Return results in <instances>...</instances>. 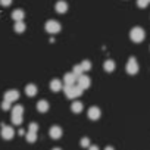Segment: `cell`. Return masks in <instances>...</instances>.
<instances>
[{"instance_id":"obj_1","label":"cell","mask_w":150,"mask_h":150,"mask_svg":"<svg viewBox=\"0 0 150 150\" xmlns=\"http://www.w3.org/2000/svg\"><path fill=\"white\" fill-rule=\"evenodd\" d=\"M63 91H65V96L68 99H77L83 94V90L75 84V86H65L63 87Z\"/></svg>"},{"instance_id":"obj_2","label":"cell","mask_w":150,"mask_h":150,"mask_svg":"<svg viewBox=\"0 0 150 150\" xmlns=\"http://www.w3.org/2000/svg\"><path fill=\"white\" fill-rule=\"evenodd\" d=\"M144 37H146V33H144V30L140 28V27H134V28L129 31V38H131L134 43H141V41L144 40Z\"/></svg>"},{"instance_id":"obj_3","label":"cell","mask_w":150,"mask_h":150,"mask_svg":"<svg viewBox=\"0 0 150 150\" xmlns=\"http://www.w3.org/2000/svg\"><path fill=\"white\" fill-rule=\"evenodd\" d=\"M125 71H127V74H129V75H135V74L138 72V62H137V59H135L134 56H131V57L128 59V62H127V65H125Z\"/></svg>"},{"instance_id":"obj_4","label":"cell","mask_w":150,"mask_h":150,"mask_svg":"<svg viewBox=\"0 0 150 150\" xmlns=\"http://www.w3.org/2000/svg\"><path fill=\"white\" fill-rule=\"evenodd\" d=\"M60 24L57 22V21H53V19H50V21H47L46 22V25H44V30L49 33V34H57L59 31H60Z\"/></svg>"},{"instance_id":"obj_5","label":"cell","mask_w":150,"mask_h":150,"mask_svg":"<svg viewBox=\"0 0 150 150\" xmlns=\"http://www.w3.org/2000/svg\"><path fill=\"white\" fill-rule=\"evenodd\" d=\"M77 86L84 91V90H87L90 86H91V80H90V77H87V75H81V77L77 80Z\"/></svg>"},{"instance_id":"obj_6","label":"cell","mask_w":150,"mask_h":150,"mask_svg":"<svg viewBox=\"0 0 150 150\" xmlns=\"http://www.w3.org/2000/svg\"><path fill=\"white\" fill-rule=\"evenodd\" d=\"M13 135H15V131H13L12 127L2 125V137H3V140H12Z\"/></svg>"},{"instance_id":"obj_7","label":"cell","mask_w":150,"mask_h":150,"mask_svg":"<svg viewBox=\"0 0 150 150\" xmlns=\"http://www.w3.org/2000/svg\"><path fill=\"white\" fill-rule=\"evenodd\" d=\"M18 99H19V91H18V90H8V91L5 93V100L9 102V103L16 102Z\"/></svg>"},{"instance_id":"obj_8","label":"cell","mask_w":150,"mask_h":150,"mask_svg":"<svg viewBox=\"0 0 150 150\" xmlns=\"http://www.w3.org/2000/svg\"><path fill=\"white\" fill-rule=\"evenodd\" d=\"M87 115H88V119H91V121H97V119L100 118V115H102V110H100L97 106H91V108L88 109Z\"/></svg>"},{"instance_id":"obj_9","label":"cell","mask_w":150,"mask_h":150,"mask_svg":"<svg viewBox=\"0 0 150 150\" xmlns=\"http://www.w3.org/2000/svg\"><path fill=\"white\" fill-rule=\"evenodd\" d=\"M50 137L53 138V140H59L60 137H62V134H63V131H62V128L60 127H57V125H53L52 128H50Z\"/></svg>"},{"instance_id":"obj_10","label":"cell","mask_w":150,"mask_h":150,"mask_svg":"<svg viewBox=\"0 0 150 150\" xmlns=\"http://www.w3.org/2000/svg\"><path fill=\"white\" fill-rule=\"evenodd\" d=\"M63 83L65 86H75L77 84V77L71 72V74H65L63 75Z\"/></svg>"},{"instance_id":"obj_11","label":"cell","mask_w":150,"mask_h":150,"mask_svg":"<svg viewBox=\"0 0 150 150\" xmlns=\"http://www.w3.org/2000/svg\"><path fill=\"white\" fill-rule=\"evenodd\" d=\"M62 88H63V86H62V81H60V80L54 78V80L50 81V90H52V91L57 93V91H60Z\"/></svg>"},{"instance_id":"obj_12","label":"cell","mask_w":150,"mask_h":150,"mask_svg":"<svg viewBox=\"0 0 150 150\" xmlns=\"http://www.w3.org/2000/svg\"><path fill=\"white\" fill-rule=\"evenodd\" d=\"M54 9H56L57 13H65L68 11V3L63 2V0H59V2H56V5H54Z\"/></svg>"},{"instance_id":"obj_13","label":"cell","mask_w":150,"mask_h":150,"mask_svg":"<svg viewBox=\"0 0 150 150\" xmlns=\"http://www.w3.org/2000/svg\"><path fill=\"white\" fill-rule=\"evenodd\" d=\"M24 16H25V13H24L22 9H15V11L12 12V19H13L15 22H21V21H24Z\"/></svg>"},{"instance_id":"obj_14","label":"cell","mask_w":150,"mask_h":150,"mask_svg":"<svg viewBox=\"0 0 150 150\" xmlns=\"http://www.w3.org/2000/svg\"><path fill=\"white\" fill-rule=\"evenodd\" d=\"M37 86L35 84H28L27 87H25V93H27V96L28 97H34L35 94H37Z\"/></svg>"},{"instance_id":"obj_15","label":"cell","mask_w":150,"mask_h":150,"mask_svg":"<svg viewBox=\"0 0 150 150\" xmlns=\"http://www.w3.org/2000/svg\"><path fill=\"white\" fill-rule=\"evenodd\" d=\"M37 110L41 112V113L47 112V110H49V102H47V100H40V102L37 103Z\"/></svg>"},{"instance_id":"obj_16","label":"cell","mask_w":150,"mask_h":150,"mask_svg":"<svg viewBox=\"0 0 150 150\" xmlns=\"http://www.w3.org/2000/svg\"><path fill=\"white\" fill-rule=\"evenodd\" d=\"M83 109H84V106H83L81 102H74V103L71 105V110H72L74 113H81Z\"/></svg>"},{"instance_id":"obj_17","label":"cell","mask_w":150,"mask_h":150,"mask_svg":"<svg viewBox=\"0 0 150 150\" xmlns=\"http://www.w3.org/2000/svg\"><path fill=\"white\" fill-rule=\"evenodd\" d=\"M115 68H116V65H115V62L113 60H106L105 63H103V69L106 71V72H113L115 71Z\"/></svg>"},{"instance_id":"obj_18","label":"cell","mask_w":150,"mask_h":150,"mask_svg":"<svg viewBox=\"0 0 150 150\" xmlns=\"http://www.w3.org/2000/svg\"><path fill=\"white\" fill-rule=\"evenodd\" d=\"M25 24H24V21H21V22H15V27H13V30H15V33H18V34H22L24 31H25Z\"/></svg>"},{"instance_id":"obj_19","label":"cell","mask_w":150,"mask_h":150,"mask_svg":"<svg viewBox=\"0 0 150 150\" xmlns=\"http://www.w3.org/2000/svg\"><path fill=\"white\" fill-rule=\"evenodd\" d=\"M12 115H24V106L22 105H15L12 108Z\"/></svg>"},{"instance_id":"obj_20","label":"cell","mask_w":150,"mask_h":150,"mask_svg":"<svg viewBox=\"0 0 150 150\" xmlns=\"http://www.w3.org/2000/svg\"><path fill=\"white\" fill-rule=\"evenodd\" d=\"M25 138H27L28 143H35V141H37V132H31V131H28V132L25 134Z\"/></svg>"},{"instance_id":"obj_21","label":"cell","mask_w":150,"mask_h":150,"mask_svg":"<svg viewBox=\"0 0 150 150\" xmlns=\"http://www.w3.org/2000/svg\"><path fill=\"white\" fill-rule=\"evenodd\" d=\"M83 72H84V71H83L81 65H75V66H74V71H72V74L75 75V77H77V80H78V78L81 77V75H83Z\"/></svg>"},{"instance_id":"obj_22","label":"cell","mask_w":150,"mask_h":150,"mask_svg":"<svg viewBox=\"0 0 150 150\" xmlns=\"http://www.w3.org/2000/svg\"><path fill=\"white\" fill-rule=\"evenodd\" d=\"M22 115H12V124L13 125H21L22 124Z\"/></svg>"},{"instance_id":"obj_23","label":"cell","mask_w":150,"mask_h":150,"mask_svg":"<svg viewBox=\"0 0 150 150\" xmlns=\"http://www.w3.org/2000/svg\"><path fill=\"white\" fill-rule=\"evenodd\" d=\"M80 65H81V68H83V71H86V72L91 69V62H90V60H83V62H81Z\"/></svg>"},{"instance_id":"obj_24","label":"cell","mask_w":150,"mask_h":150,"mask_svg":"<svg viewBox=\"0 0 150 150\" xmlns=\"http://www.w3.org/2000/svg\"><path fill=\"white\" fill-rule=\"evenodd\" d=\"M80 146H81V147H87V149H88V147L91 146V141H90V138H88V137H84V138H81V141H80Z\"/></svg>"},{"instance_id":"obj_25","label":"cell","mask_w":150,"mask_h":150,"mask_svg":"<svg viewBox=\"0 0 150 150\" xmlns=\"http://www.w3.org/2000/svg\"><path fill=\"white\" fill-rule=\"evenodd\" d=\"M147 5H150V0H137L138 8H147Z\"/></svg>"},{"instance_id":"obj_26","label":"cell","mask_w":150,"mask_h":150,"mask_svg":"<svg viewBox=\"0 0 150 150\" xmlns=\"http://www.w3.org/2000/svg\"><path fill=\"white\" fill-rule=\"evenodd\" d=\"M28 128H30V131H31V132H37V131H38V124H35V122H31Z\"/></svg>"},{"instance_id":"obj_27","label":"cell","mask_w":150,"mask_h":150,"mask_svg":"<svg viewBox=\"0 0 150 150\" xmlns=\"http://www.w3.org/2000/svg\"><path fill=\"white\" fill-rule=\"evenodd\" d=\"M2 109H3V110H9V109H11V103L6 102V100H3V102H2Z\"/></svg>"},{"instance_id":"obj_28","label":"cell","mask_w":150,"mask_h":150,"mask_svg":"<svg viewBox=\"0 0 150 150\" xmlns=\"http://www.w3.org/2000/svg\"><path fill=\"white\" fill-rule=\"evenodd\" d=\"M12 3V0H0V5L2 6H9Z\"/></svg>"},{"instance_id":"obj_29","label":"cell","mask_w":150,"mask_h":150,"mask_svg":"<svg viewBox=\"0 0 150 150\" xmlns=\"http://www.w3.org/2000/svg\"><path fill=\"white\" fill-rule=\"evenodd\" d=\"M88 150H99V147H97V146H90Z\"/></svg>"},{"instance_id":"obj_30","label":"cell","mask_w":150,"mask_h":150,"mask_svg":"<svg viewBox=\"0 0 150 150\" xmlns=\"http://www.w3.org/2000/svg\"><path fill=\"white\" fill-rule=\"evenodd\" d=\"M19 135H25V131L24 129H19Z\"/></svg>"},{"instance_id":"obj_31","label":"cell","mask_w":150,"mask_h":150,"mask_svg":"<svg viewBox=\"0 0 150 150\" xmlns=\"http://www.w3.org/2000/svg\"><path fill=\"white\" fill-rule=\"evenodd\" d=\"M105 150H115V149H113V147H110V146H108V147H106Z\"/></svg>"},{"instance_id":"obj_32","label":"cell","mask_w":150,"mask_h":150,"mask_svg":"<svg viewBox=\"0 0 150 150\" xmlns=\"http://www.w3.org/2000/svg\"><path fill=\"white\" fill-rule=\"evenodd\" d=\"M52 150H62V149H59V147H56V149H52Z\"/></svg>"}]
</instances>
